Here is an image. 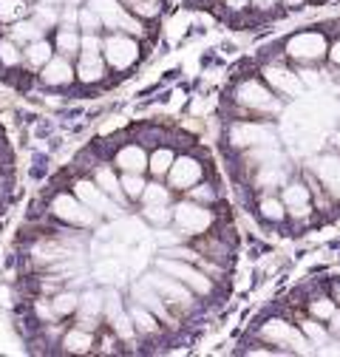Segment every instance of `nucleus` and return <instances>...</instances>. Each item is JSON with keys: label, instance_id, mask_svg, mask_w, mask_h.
Listing matches in <instances>:
<instances>
[{"label": "nucleus", "instance_id": "f257e3e1", "mask_svg": "<svg viewBox=\"0 0 340 357\" xmlns=\"http://www.w3.org/2000/svg\"><path fill=\"white\" fill-rule=\"evenodd\" d=\"M230 145L238 151L272 148V145H278V133L267 122H235L230 128Z\"/></svg>", "mask_w": 340, "mask_h": 357}, {"label": "nucleus", "instance_id": "f03ea898", "mask_svg": "<svg viewBox=\"0 0 340 357\" xmlns=\"http://www.w3.org/2000/svg\"><path fill=\"white\" fill-rule=\"evenodd\" d=\"M235 102L247 111H255V114H278L281 111V100L270 91V88L258 79H244L238 82L235 88Z\"/></svg>", "mask_w": 340, "mask_h": 357}, {"label": "nucleus", "instance_id": "7ed1b4c3", "mask_svg": "<svg viewBox=\"0 0 340 357\" xmlns=\"http://www.w3.org/2000/svg\"><path fill=\"white\" fill-rule=\"evenodd\" d=\"M286 54L298 63H320L329 57V40L320 31H298L295 37L286 40Z\"/></svg>", "mask_w": 340, "mask_h": 357}, {"label": "nucleus", "instance_id": "20e7f679", "mask_svg": "<svg viewBox=\"0 0 340 357\" xmlns=\"http://www.w3.org/2000/svg\"><path fill=\"white\" fill-rule=\"evenodd\" d=\"M261 337L272 346H281L286 351H298V354H307L309 351V337L304 335V329H295L292 324L281 321V318H272L261 326Z\"/></svg>", "mask_w": 340, "mask_h": 357}, {"label": "nucleus", "instance_id": "39448f33", "mask_svg": "<svg viewBox=\"0 0 340 357\" xmlns=\"http://www.w3.org/2000/svg\"><path fill=\"white\" fill-rule=\"evenodd\" d=\"M156 266H159V273H164V275H173V278H179L182 284H187L193 292H199V295H210L212 292V281L201 273V270H196V266H190L187 261H182V258H159L156 261Z\"/></svg>", "mask_w": 340, "mask_h": 357}, {"label": "nucleus", "instance_id": "423d86ee", "mask_svg": "<svg viewBox=\"0 0 340 357\" xmlns=\"http://www.w3.org/2000/svg\"><path fill=\"white\" fill-rule=\"evenodd\" d=\"M52 213L63 221H68V225H77V227H94L97 225V210H91L88 204H85L79 196H57L54 204H52Z\"/></svg>", "mask_w": 340, "mask_h": 357}, {"label": "nucleus", "instance_id": "0eeeda50", "mask_svg": "<svg viewBox=\"0 0 340 357\" xmlns=\"http://www.w3.org/2000/svg\"><path fill=\"white\" fill-rule=\"evenodd\" d=\"M173 221H176V227L187 236H201L204 230H210L212 225V213L199 204V202H185L173 210Z\"/></svg>", "mask_w": 340, "mask_h": 357}, {"label": "nucleus", "instance_id": "6e6552de", "mask_svg": "<svg viewBox=\"0 0 340 357\" xmlns=\"http://www.w3.org/2000/svg\"><path fill=\"white\" fill-rule=\"evenodd\" d=\"M88 6L100 12V17H102V23H105L108 29H119V31H128V34H142L139 20L128 15V12L116 3V0H91Z\"/></svg>", "mask_w": 340, "mask_h": 357}, {"label": "nucleus", "instance_id": "1a4fd4ad", "mask_svg": "<svg viewBox=\"0 0 340 357\" xmlns=\"http://www.w3.org/2000/svg\"><path fill=\"white\" fill-rule=\"evenodd\" d=\"M102 52H105L108 66H111V68H116V71L131 68V66L137 63V57H139L137 43H134L131 37H125V34H111V37L105 40Z\"/></svg>", "mask_w": 340, "mask_h": 357}, {"label": "nucleus", "instance_id": "9d476101", "mask_svg": "<svg viewBox=\"0 0 340 357\" xmlns=\"http://www.w3.org/2000/svg\"><path fill=\"white\" fill-rule=\"evenodd\" d=\"M312 173L318 185L329 193V199L340 202V156L337 153H323L312 162Z\"/></svg>", "mask_w": 340, "mask_h": 357}, {"label": "nucleus", "instance_id": "9b49d317", "mask_svg": "<svg viewBox=\"0 0 340 357\" xmlns=\"http://www.w3.org/2000/svg\"><path fill=\"white\" fill-rule=\"evenodd\" d=\"M264 79L275 88L278 94H284V97H301L304 94V79L298 77L295 71H289V68H284V66H275V63H270V66H264Z\"/></svg>", "mask_w": 340, "mask_h": 357}, {"label": "nucleus", "instance_id": "f8f14e48", "mask_svg": "<svg viewBox=\"0 0 340 357\" xmlns=\"http://www.w3.org/2000/svg\"><path fill=\"white\" fill-rule=\"evenodd\" d=\"M167 176H170V185H173L176 190H190V188H196V185L201 182L204 167H201L199 159H193V156H182V159L173 162V167H170Z\"/></svg>", "mask_w": 340, "mask_h": 357}, {"label": "nucleus", "instance_id": "ddd939ff", "mask_svg": "<svg viewBox=\"0 0 340 357\" xmlns=\"http://www.w3.org/2000/svg\"><path fill=\"white\" fill-rule=\"evenodd\" d=\"M148 281L153 284V289L167 301V303H176V306H190L193 303V295H190V287L182 284L179 278H164V275H148Z\"/></svg>", "mask_w": 340, "mask_h": 357}, {"label": "nucleus", "instance_id": "4468645a", "mask_svg": "<svg viewBox=\"0 0 340 357\" xmlns=\"http://www.w3.org/2000/svg\"><path fill=\"white\" fill-rule=\"evenodd\" d=\"M281 199H284L289 215H295V218H307L312 210V190L304 182H286Z\"/></svg>", "mask_w": 340, "mask_h": 357}, {"label": "nucleus", "instance_id": "2eb2a0df", "mask_svg": "<svg viewBox=\"0 0 340 357\" xmlns=\"http://www.w3.org/2000/svg\"><path fill=\"white\" fill-rule=\"evenodd\" d=\"M77 196L91 210H97L100 215H111L116 210V199L108 196L97 182H77Z\"/></svg>", "mask_w": 340, "mask_h": 357}, {"label": "nucleus", "instance_id": "dca6fc26", "mask_svg": "<svg viewBox=\"0 0 340 357\" xmlns=\"http://www.w3.org/2000/svg\"><path fill=\"white\" fill-rule=\"evenodd\" d=\"M102 309H105V295L102 292H85L79 298V326L82 329H94L97 318L102 315Z\"/></svg>", "mask_w": 340, "mask_h": 357}, {"label": "nucleus", "instance_id": "f3484780", "mask_svg": "<svg viewBox=\"0 0 340 357\" xmlns=\"http://www.w3.org/2000/svg\"><path fill=\"white\" fill-rule=\"evenodd\" d=\"M134 301H139L142 306H148V309L153 312V315H159V318L170 321V318H167V312H164V303H167V301L153 289V284H150L148 278H145L142 284H137V287H134Z\"/></svg>", "mask_w": 340, "mask_h": 357}, {"label": "nucleus", "instance_id": "a211bd4d", "mask_svg": "<svg viewBox=\"0 0 340 357\" xmlns=\"http://www.w3.org/2000/svg\"><path fill=\"white\" fill-rule=\"evenodd\" d=\"M42 82L46 85H68L71 79H74V71H71V66H68V60L65 57H52L46 66H42Z\"/></svg>", "mask_w": 340, "mask_h": 357}, {"label": "nucleus", "instance_id": "6ab92c4d", "mask_svg": "<svg viewBox=\"0 0 340 357\" xmlns=\"http://www.w3.org/2000/svg\"><path fill=\"white\" fill-rule=\"evenodd\" d=\"M148 162L150 159L145 156V151L139 145H128L116 153V167H122L125 173H142L148 167Z\"/></svg>", "mask_w": 340, "mask_h": 357}, {"label": "nucleus", "instance_id": "aec40b11", "mask_svg": "<svg viewBox=\"0 0 340 357\" xmlns=\"http://www.w3.org/2000/svg\"><path fill=\"white\" fill-rule=\"evenodd\" d=\"M255 185L264 188V190H272V188H284L286 185V170H284V162H275V165H264L255 176Z\"/></svg>", "mask_w": 340, "mask_h": 357}, {"label": "nucleus", "instance_id": "412c9836", "mask_svg": "<svg viewBox=\"0 0 340 357\" xmlns=\"http://www.w3.org/2000/svg\"><path fill=\"white\" fill-rule=\"evenodd\" d=\"M77 74H79L82 82H100L102 74H105V60L100 54H82Z\"/></svg>", "mask_w": 340, "mask_h": 357}, {"label": "nucleus", "instance_id": "4be33fe9", "mask_svg": "<svg viewBox=\"0 0 340 357\" xmlns=\"http://www.w3.org/2000/svg\"><path fill=\"white\" fill-rule=\"evenodd\" d=\"M97 185H100L108 196H114V199H116V204H122V202H125V196H128V193H125V188H122V182L114 176V170H111V167H100V170H97Z\"/></svg>", "mask_w": 340, "mask_h": 357}, {"label": "nucleus", "instance_id": "5701e85b", "mask_svg": "<svg viewBox=\"0 0 340 357\" xmlns=\"http://www.w3.org/2000/svg\"><path fill=\"white\" fill-rule=\"evenodd\" d=\"M23 57H26V63L31 68H42V66L52 60V46H49L46 40H34V43H29V46H26Z\"/></svg>", "mask_w": 340, "mask_h": 357}, {"label": "nucleus", "instance_id": "b1692460", "mask_svg": "<svg viewBox=\"0 0 340 357\" xmlns=\"http://www.w3.org/2000/svg\"><path fill=\"white\" fill-rule=\"evenodd\" d=\"M131 318H134V324H137V329L139 332H145V335H153L156 329H159V324H156V315L148 309V306H142L139 301L131 306Z\"/></svg>", "mask_w": 340, "mask_h": 357}, {"label": "nucleus", "instance_id": "393cba45", "mask_svg": "<svg viewBox=\"0 0 340 357\" xmlns=\"http://www.w3.org/2000/svg\"><path fill=\"white\" fill-rule=\"evenodd\" d=\"M258 213L267 218V221H284L286 218V204H284V199H275V196H267V199H261V204H258Z\"/></svg>", "mask_w": 340, "mask_h": 357}, {"label": "nucleus", "instance_id": "a878e982", "mask_svg": "<svg viewBox=\"0 0 340 357\" xmlns=\"http://www.w3.org/2000/svg\"><path fill=\"white\" fill-rule=\"evenodd\" d=\"M12 37L15 43H34V40H42V26L37 20H20L15 29H12Z\"/></svg>", "mask_w": 340, "mask_h": 357}, {"label": "nucleus", "instance_id": "bb28decb", "mask_svg": "<svg viewBox=\"0 0 340 357\" xmlns=\"http://www.w3.org/2000/svg\"><path fill=\"white\" fill-rule=\"evenodd\" d=\"M173 162H176V156H173V151H167V148H159L153 156H150V162H148V170L159 178V176H164V173H170V167H173Z\"/></svg>", "mask_w": 340, "mask_h": 357}, {"label": "nucleus", "instance_id": "cd10ccee", "mask_svg": "<svg viewBox=\"0 0 340 357\" xmlns=\"http://www.w3.org/2000/svg\"><path fill=\"white\" fill-rule=\"evenodd\" d=\"M57 49H60L65 57H71V54H77V52L82 49V37H79L74 29H60V34H57Z\"/></svg>", "mask_w": 340, "mask_h": 357}, {"label": "nucleus", "instance_id": "c85d7f7f", "mask_svg": "<svg viewBox=\"0 0 340 357\" xmlns=\"http://www.w3.org/2000/svg\"><path fill=\"white\" fill-rule=\"evenodd\" d=\"M63 346L68 349V351H88L91 349V335H88V329H74V332H68L65 337H63Z\"/></svg>", "mask_w": 340, "mask_h": 357}, {"label": "nucleus", "instance_id": "c756f323", "mask_svg": "<svg viewBox=\"0 0 340 357\" xmlns=\"http://www.w3.org/2000/svg\"><path fill=\"white\" fill-rule=\"evenodd\" d=\"M26 0H0V20L3 23H15L26 15Z\"/></svg>", "mask_w": 340, "mask_h": 357}, {"label": "nucleus", "instance_id": "7c9ffc66", "mask_svg": "<svg viewBox=\"0 0 340 357\" xmlns=\"http://www.w3.org/2000/svg\"><path fill=\"white\" fill-rule=\"evenodd\" d=\"M309 312H312V318H318V321H329L337 312V301L334 298H315L309 303Z\"/></svg>", "mask_w": 340, "mask_h": 357}, {"label": "nucleus", "instance_id": "2f4dec72", "mask_svg": "<svg viewBox=\"0 0 340 357\" xmlns=\"http://www.w3.org/2000/svg\"><path fill=\"white\" fill-rule=\"evenodd\" d=\"M301 329H304V335L309 337V343H312V346H323V343L329 340V329H326L323 324H318V318L304 321V324H301Z\"/></svg>", "mask_w": 340, "mask_h": 357}, {"label": "nucleus", "instance_id": "473e14b6", "mask_svg": "<svg viewBox=\"0 0 340 357\" xmlns=\"http://www.w3.org/2000/svg\"><path fill=\"white\" fill-rule=\"evenodd\" d=\"M52 306H54V312H57V318H63V315H68V312H77V309H79V295H74V292H60V295L52 301Z\"/></svg>", "mask_w": 340, "mask_h": 357}, {"label": "nucleus", "instance_id": "72a5a7b5", "mask_svg": "<svg viewBox=\"0 0 340 357\" xmlns=\"http://www.w3.org/2000/svg\"><path fill=\"white\" fill-rule=\"evenodd\" d=\"M122 188H125V193L131 196V199H142V193H145L148 185L142 182V176H139V173H125Z\"/></svg>", "mask_w": 340, "mask_h": 357}, {"label": "nucleus", "instance_id": "f704fd0d", "mask_svg": "<svg viewBox=\"0 0 340 357\" xmlns=\"http://www.w3.org/2000/svg\"><path fill=\"white\" fill-rule=\"evenodd\" d=\"M77 17H79V26H82L85 31H100V29L105 26V23H102V17H100V12H97V9H91V6H88V9H82Z\"/></svg>", "mask_w": 340, "mask_h": 357}, {"label": "nucleus", "instance_id": "c9c22d12", "mask_svg": "<svg viewBox=\"0 0 340 357\" xmlns=\"http://www.w3.org/2000/svg\"><path fill=\"white\" fill-rule=\"evenodd\" d=\"M142 202H145V207H148V204H167V202H170V193H167V188H162V185H148L145 193H142Z\"/></svg>", "mask_w": 340, "mask_h": 357}, {"label": "nucleus", "instance_id": "e433bc0d", "mask_svg": "<svg viewBox=\"0 0 340 357\" xmlns=\"http://www.w3.org/2000/svg\"><path fill=\"white\" fill-rule=\"evenodd\" d=\"M68 255V250H63V247H54V244H49V247H37L34 250V261H46V264H52V261H60V258H65Z\"/></svg>", "mask_w": 340, "mask_h": 357}, {"label": "nucleus", "instance_id": "4c0bfd02", "mask_svg": "<svg viewBox=\"0 0 340 357\" xmlns=\"http://www.w3.org/2000/svg\"><path fill=\"white\" fill-rule=\"evenodd\" d=\"M145 218L153 221V225H167V221L173 218V213L167 210V204H148L145 207Z\"/></svg>", "mask_w": 340, "mask_h": 357}, {"label": "nucleus", "instance_id": "58836bf2", "mask_svg": "<svg viewBox=\"0 0 340 357\" xmlns=\"http://www.w3.org/2000/svg\"><path fill=\"white\" fill-rule=\"evenodd\" d=\"M20 52H17V46L12 40H0V63L3 66H17L20 63Z\"/></svg>", "mask_w": 340, "mask_h": 357}, {"label": "nucleus", "instance_id": "ea45409f", "mask_svg": "<svg viewBox=\"0 0 340 357\" xmlns=\"http://www.w3.org/2000/svg\"><path fill=\"white\" fill-rule=\"evenodd\" d=\"M34 20H37L42 29L57 26V12H54V6H52V3H40L37 12H34Z\"/></svg>", "mask_w": 340, "mask_h": 357}, {"label": "nucleus", "instance_id": "a19ab883", "mask_svg": "<svg viewBox=\"0 0 340 357\" xmlns=\"http://www.w3.org/2000/svg\"><path fill=\"white\" fill-rule=\"evenodd\" d=\"M134 9V15H142V17H156L159 15V3L156 0H128Z\"/></svg>", "mask_w": 340, "mask_h": 357}, {"label": "nucleus", "instance_id": "79ce46f5", "mask_svg": "<svg viewBox=\"0 0 340 357\" xmlns=\"http://www.w3.org/2000/svg\"><path fill=\"white\" fill-rule=\"evenodd\" d=\"M102 46H105V43H100L97 31H88V34L82 37V49H85V54H100V52H102Z\"/></svg>", "mask_w": 340, "mask_h": 357}, {"label": "nucleus", "instance_id": "37998d69", "mask_svg": "<svg viewBox=\"0 0 340 357\" xmlns=\"http://www.w3.org/2000/svg\"><path fill=\"white\" fill-rule=\"evenodd\" d=\"M190 196H193V202H204V204H210L212 199H216V190H212L210 185H196V188H190Z\"/></svg>", "mask_w": 340, "mask_h": 357}, {"label": "nucleus", "instance_id": "c03bdc74", "mask_svg": "<svg viewBox=\"0 0 340 357\" xmlns=\"http://www.w3.org/2000/svg\"><path fill=\"white\" fill-rule=\"evenodd\" d=\"M164 255H167V258H182V261H196V258H199V252H193V250H182V247L164 250Z\"/></svg>", "mask_w": 340, "mask_h": 357}, {"label": "nucleus", "instance_id": "a18cd8bd", "mask_svg": "<svg viewBox=\"0 0 340 357\" xmlns=\"http://www.w3.org/2000/svg\"><path fill=\"white\" fill-rule=\"evenodd\" d=\"M329 63L340 68V40H334L332 46H329Z\"/></svg>", "mask_w": 340, "mask_h": 357}, {"label": "nucleus", "instance_id": "49530a36", "mask_svg": "<svg viewBox=\"0 0 340 357\" xmlns=\"http://www.w3.org/2000/svg\"><path fill=\"white\" fill-rule=\"evenodd\" d=\"M329 332L340 337V309H337V312H334V315L329 318Z\"/></svg>", "mask_w": 340, "mask_h": 357}, {"label": "nucleus", "instance_id": "de8ad7c7", "mask_svg": "<svg viewBox=\"0 0 340 357\" xmlns=\"http://www.w3.org/2000/svg\"><path fill=\"white\" fill-rule=\"evenodd\" d=\"M224 3H227L233 12H241V9H247V6H249V0H224Z\"/></svg>", "mask_w": 340, "mask_h": 357}, {"label": "nucleus", "instance_id": "09e8293b", "mask_svg": "<svg viewBox=\"0 0 340 357\" xmlns=\"http://www.w3.org/2000/svg\"><path fill=\"white\" fill-rule=\"evenodd\" d=\"M252 3H255V9H261V12H267V9L278 6V0H252Z\"/></svg>", "mask_w": 340, "mask_h": 357}, {"label": "nucleus", "instance_id": "8fccbe9b", "mask_svg": "<svg viewBox=\"0 0 340 357\" xmlns=\"http://www.w3.org/2000/svg\"><path fill=\"white\" fill-rule=\"evenodd\" d=\"M332 298H334V301H337V306H340V281L332 287Z\"/></svg>", "mask_w": 340, "mask_h": 357}, {"label": "nucleus", "instance_id": "3c124183", "mask_svg": "<svg viewBox=\"0 0 340 357\" xmlns=\"http://www.w3.org/2000/svg\"><path fill=\"white\" fill-rule=\"evenodd\" d=\"M304 0H284V6H301Z\"/></svg>", "mask_w": 340, "mask_h": 357}, {"label": "nucleus", "instance_id": "603ef678", "mask_svg": "<svg viewBox=\"0 0 340 357\" xmlns=\"http://www.w3.org/2000/svg\"><path fill=\"white\" fill-rule=\"evenodd\" d=\"M40 3H52L54 6V3H63V0H40Z\"/></svg>", "mask_w": 340, "mask_h": 357}, {"label": "nucleus", "instance_id": "864d4df0", "mask_svg": "<svg viewBox=\"0 0 340 357\" xmlns=\"http://www.w3.org/2000/svg\"><path fill=\"white\" fill-rule=\"evenodd\" d=\"M334 145H337V148H340V133H337V137H334Z\"/></svg>", "mask_w": 340, "mask_h": 357}]
</instances>
